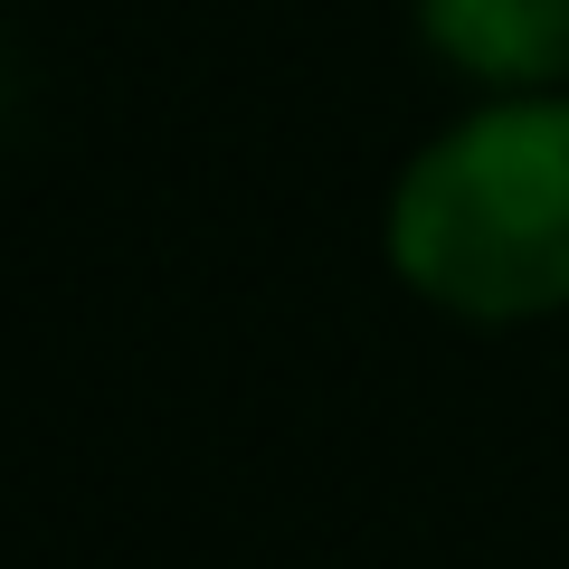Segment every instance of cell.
I'll return each mask as SVG.
<instances>
[{"label": "cell", "instance_id": "1", "mask_svg": "<svg viewBox=\"0 0 569 569\" xmlns=\"http://www.w3.org/2000/svg\"><path fill=\"white\" fill-rule=\"evenodd\" d=\"M389 266L466 323L569 305V96H503L437 133L389 200Z\"/></svg>", "mask_w": 569, "mask_h": 569}, {"label": "cell", "instance_id": "2", "mask_svg": "<svg viewBox=\"0 0 569 569\" xmlns=\"http://www.w3.org/2000/svg\"><path fill=\"white\" fill-rule=\"evenodd\" d=\"M418 39L475 86L550 96L569 77V0H418Z\"/></svg>", "mask_w": 569, "mask_h": 569}]
</instances>
